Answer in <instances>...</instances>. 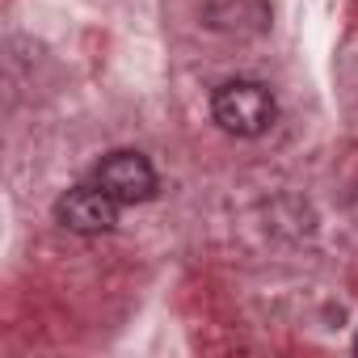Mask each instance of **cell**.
Segmentation results:
<instances>
[{
    "mask_svg": "<svg viewBox=\"0 0 358 358\" xmlns=\"http://www.w3.org/2000/svg\"><path fill=\"white\" fill-rule=\"evenodd\" d=\"M211 114L215 122L228 131V135H241V139H253L262 131H270L278 106H274V93L257 80H228L215 89L211 97Z\"/></svg>",
    "mask_w": 358,
    "mask_h": 358,
    "instance_id": "6da1fadb",
    "label": "cell"
},
{
    "mask_svg": "<svg viewBox=\"0 0 358 358\" xmlns=\"http://www.w3.org/2000/svg\"><path fill=\"white\" fill-rule=\"evenodd\" d=\"M97 186L114 203L131 207V203H148L156 194V173H152L148 156H139V152H110L97 169Z\"/></svg>",
    "mask_w": 358,
    "mask_h": 358,
    "instance_id": "7a4b0ae2",
    "label": "cell"
},
{
    "mask_svg": "<svg viewBox=\"0 0 358 358\" xmlns=\"http://www.w3.org/2000/svg\"><path fill=\"white\" fill-rule=\"evenodd\" d=\"M118 207L122 203H114L101 186H76L55 203V220L80 236H97L118 224Z\"/></svg>",
    "mask_w": 358,
    "mask_h": 358,
    "instance_id": "3957f363",
    "label": "cell"
}]
</instances>
